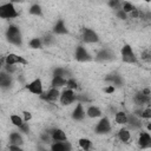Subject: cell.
Here are the masks:
<instances>
[{
  "instance_id": "6da1fadb",
  "label": "cell",
  "mask_w": 151,
  "mask_h": 151,
  "mask_svg": "<svg viewBox=\"0 0 151 151\" xmlns=\"http://www.w3.org/2000/svg\"><path fill=\"white\" fill-rule=\"evenodd\" d=\"M6 39L9 44L14 45V46H21L22 44V34L20 28L17 25H9L6 29Z\"/></svg>"
},
{
  "instance_id": "7a4b0ae2",
  "label": "cell",
  "mask_w": 151,
  "mask_h": 151,
  "mask_svg": "<svg viewBox=\"0 0 151 151\" xmlns=\"http://www.w3.org/2000/svg\"><path fill=\"white\" fill-rule=\"evenodd\" d=\"M120 58L122 61L129 65H136L139 63V58L137 57V54L134 53L133 48L131 45L129 44H124L122 50H120Z\"/></svg>"
},
{
  "instance_id": "3957f363",
  "label": "cell",
  "mask_w": 151,
  "mask_h": 151,
  "mask_svg": "<svg viewBox=\"0 0 151 151\" xmlns=\"http://www.w3.org/2000/svg\"><path fill=\"white\" fill-rule=\"evenodd\" d=\"M19 17V12L13 2H5L0 5V18L12 20Z\"/></svg>"
},
{
  "instance_id": "277c9868",
  "label": "cell",
  "mask_w": 151,
  "mask_h": 151,
  "mask_svg": "<svg viewBox=\"0 0 151 151\" xmlns=\"http://www.w3.org/2000/svg\"><path fill=\"white\" fill-rule=\"evenodd\" d=\"M111 130H112V124H111V120L109 119V117H106V116H103L101 118H99V120L94 125L96 134H107L111 132Z\"/></svg>"
},
{
  "instance_id": "5b68a950",
  "label": "cell",
  "mask_w": 151,
  "mask_h": 151,
  "mask_svg": "<svg viewBox=\"0 0 151 151\" xmlns=\"http://www.w3.org/2000/svg\"><path fill=\"white\" fill-rule=\"evenodd\" d=\"M78 99V96L76 93V91L73 90H70L67 87H64L61 90V93H60V98H59V103L63 105V106H68L71 104H73L74 101H77Z\"/></svg>"
},
{
  "instance_id": "8992f818",
  "label": "cell",
  "mask_w": 151,
  "mask_h": 151,
  "mask_svg": "<svg viewBox=\"0 0 151 151\" xmlns=\"http://www.w3.org/2000/svg\"><path fill=\"white\" fill-rule=\"evenodd\" d=\"M26 90H27L29 93H32V94H34V96H38V97H40V96L45 92V90H44V84H42V80H41L40 78H34V79H32L29 83H27V84H26Z\"/></svg>"
},
{
  "instance_id": "52a82bcc",
  "label": "cell",
  "mask_w": 151,
  "mask_h": 151,
  "mask_svg": "<svg viewBox=\"0 0 151 151\" xmlns=\"http://www.w3.org/2000/svg\"><path fill=\"white\" fill-rule=\"evenodd\" d=\"M74 59L79 63H87V61H91L93 59V57L91 55L88 50L85 47V45L80 44L74 50Z\"/></svg>"
},
{
  "instance_id": "ba28073f",
  "label": "cell",
  "mask_w": 151,
  "mask_h": 151,
  "mask_svg": "<svg viewBox=\"0 0 151 151\" xmlns=\"http://www.w3.org/2000/svg\"><path fill=\"white\" fill-rule=\"evenodd\" d=\"M81 41L84 44H97L99 41V35L94 29L84 27L81 29Z\"/></svg>"
},
{
  "instance_id": "9c48e42d",
  "label": "cell",
  "mask_w": 151,
  "mask_h": 151,
  "mask_svg": "<svg viewBox=\"0 0 151 151\" xmlns=\"http://www.w3.org/2000/svg\"><path fill=\"white\" fill-rule=\"evenodd\" d=\"M4 64L5 65H13V66H18V65H27L28 61L20 54L17 53H8L5 58H4Z\"/></svg>"
},
{
  "instance_id": "30bf717a",
  "label": "cell",
  "mask_w": 151,
  "mask_h": 151,
  "mask_svg": "<svg viewBox=\"0 0 151 151\" xmlns=\"http://www.w3.org/2000/svg\"><path fill=\"white\" fill-rule=\"evenodd\" d=\"M60 93L61 91L59 88H54V87H50L47 91H45L39 98L46 103H55V101H59V98H60Z\"/></svg>"
},
{
  "instance_id": "8fae6325",
  "label": "cell",
  "mask_w": 151,
  "mask_h": 151,
  "mask_svg": "<svg viewBox=\"0 0 151 151\" xmlns=\"http://www.w3.org/2000/svg\"><path fill=\"white\" fill-rule=\"evenodd\" d=\"M137 145L139 146V149L146 150V149H151V134L147 131H139L138 137H137Z\"/></svg>"
},
{
  "instance_id": "7c38bea8",
  "label": "cell",
  "mask_w": 151,
  "mask_h": 151,
  "mask_svg": "<svg viewBox=\"0 0 151 151\" xmlns=\"http://www.w3.org/2000/svg\"><path fill=\"white\" fill-rule=\"evenodd\" d=\"M50 134H51V139H52V143H64V142H67V133L60 129V127H54L50 131Z\"/></svg>"
},
{
  "instance_id": "4fadbf2b",
  "label": "cell",
  "mask_w": 151,
  "mask_h": 151,
  "mask_svg": "<svg viewBox=\"0 0 151 151\" xmlns=\"http://www.w3.org/2000/svg\"><path fill=\"white\" fill-rule=\"evenodd\" d=\"M71 117L76 122H83L85 119V117H86V110L84 109L83 103H80V101L77 103V105L74 106V109H73V111L71 113Z\"/></svg>"
},
{
  "instance_id": "5bb4252c",
  "label": "cell",
  "mask_w": 151,
  "mask_h": 151,
  "mask_svg": "<svg viewBox=\"0 0 151 151\" xmlns=\"http://www.w3.org/2000/svg\"><path fill=\"white\" fill-rule=\"evenodd\" d=\"M133 101L137 106L139 107H145L146 105H149L151 103V96H146L144 94L142 91H138L134 93L133 96Z\"/></svg>"
},
{
  "instance_id": "9a60e30c",
  "label": "cell",
  "mask_w": 151,
  "mask_h": 151,
  "mask_svg": "<svg viewBox=\"0 0 151 151\" xmlns=\"http://www.w3.org/2000/svg\"><path fill=\"white\" fill-rule=\"evenodd\" d=\"M8 145H17L22 146L24 145V136L20 131H12L8 136Z\"/></svg>"
},
{
  "instance_id": "2e32d148",
  "label": "cell",
  "mask_w": 151,
  "mask_h": 151,
  "mask_svg": "<svg viewBox=\"0 0 151 151\" xmlns=\"http://www.w3.org/2000/svg\"><path fill=\"white\" fill-rule=\"evenodd\" d=\"M143 120L140 118H138L137 116H134L133 113L132 114H129V120H127V127L131 130H137V131H142V127H143Z\"/></svg>"
},
{
  "instance_id": "e0dca14e",
  "label": "cell",
  "mask_w": 151,
  "mask_h": 151,
  "mask_svg": "<svg viewBox=\"0 0 151 151\" xmlns=\"http://www.w3.org/2000/svg\"><path fill=\"white\" fill-rule=\"evenodd\" d=\"M52 33L54 35H65V34H68L67 26H66V24H65V21L63 19L57 20V22L54 24V26L52 28Z\"/></svg>"
},
{
  "instance_id": "ac0fdd59",
  "label": "cell",
  "mask_w": 151,
  "mask_h": 151,
  "mask_svg": "<svg viewBox=\"0 0 151 151\" xmlns=\"http://www.w3.org/2000/svg\"><path fill=\"white\" fill-rule=\"evenodd\" d=\"M117 138L119 139V142H122V143H124V144H127V143L131 140V138H132L131 130H130L129 127H126V126L120 127V129L118 130V132H117Z\"/></svg>"
},
{
  "instance_id": "d6986e66",
  "label": "cell",
  "mask_w": 151,
  "mask_h": 151,
  "mask_svg": "<svg viewBox=\"0 0 151 151\" xmlns=\"http://www.w3.org/2000/svg\"><path fill=\"white\" fill-rule=\"evenodd\" d=\"M86 117H88L91 119L101 118L103 117V111L97 105H90V106L86 107Z\"/></svg>"
},
{
  "instance_id": "ffe728a7",
  "label": "cell",
  "mask_w": 151,
  "mask_h": 151,
  "mask_svg": "<svg viewBox=\"0 0 151 151\" xmlns=\"http://www.w3.org/2000/svg\"><path fill=\"white\" fill-rule=\"evenodd\" d=\"M13 85V78L11 74L6 73L5 71H1L0 73V86L2 90H8Z\"/></svg>"
},
{
  "instance_id": "44dd1931",
  "label": "cell",
  "mask_w": 151,
  "mask_h": 151,
  "mask_svg": "<svg viewBox=\"0 0 151 151\" xmlns=\"http://www.w3.org/2000/svg\"><path fill=\"white\" fill-rule=\"evenodd\" d=\"M113 58H114V53H112V51L109 48H101L96 55V60L98 61H109Z\"/></svg>"
},
{
  "instance_id": "7402d4cb",
  "label": "cell",
  "mask_w": 151,
  "mask_h": 151,
  "mask_svg": "<svg viewBox=\"0 0 151 151\" xmlns=\"http://www.w3.org/2000/svg\"><path fill=\"white\" fill-rule=\"evenodd\" d=\"M134 116H137L138 118H140L142 120H151V107L146 106V107H139L138 110H136L133 112Z\"/></svg>"
},
{
  "instance_id": "603a6c76",
  "label": "cell",
  "mask_w": 151,
  "mask_h": 151,
  "mask_svg": "<svg viewBox=\"0 0 151 151\" xmlns=\"http://www.w3.org/2000/svg\"><path fill=\"white\" fill-rule=\"evenodd\" d=\"M66 83H67V78L65 77H59V76H52L51 79V87L54 88H61V87H66Z\"/></svg>"
},
{
  "instance_id": "cb8c5ba5",
  "label": "cell",
  "mask_w": 151,
  "mask_h": 151,
  "mask_svg": "<svg viewBox=\"0 0 151 151\" xmlns=\"http://www.w3.org/2000/svg\"><path fill=\"white\" fill-rule=\"evenodd\" d=\"M129 120V114L125 111H117L114 113V123L122 126H126Z\"/></svg>"
},
{
  "instance_id": "d4e9b609",
  "label": "cell",
  "mask_w": 151,
  "mask_h": 151,
  "mask_svg": "<svg viewBox=\"0 0 151 151\" xmlns=\"http://www.w3.org/2000/svg\"><path fill=\"white\" fill-rule=\"evenodd\" d=\"M51 151H72V146L68 142L64 143H51Z\"/></svg>"
},
{
  "instance_id": "484cf974",
  "label": "cell",
  "mask_w": 151,
  "mask_h": 151,
  "mask_svg": "<svg viewBox=\"0 0 151 151\" xmlns=\"http://www.w3.org/2000/svg\"><path fill=\"white\" fill-rule=\"evenodd\" d=\"M9 122H11V124H12L13 126L18 127V130H19L21 126H24V124H25V120H24L22 116H19V114H17V113H12V114L9 116Z\"/></svg>"
},
{
  "instance_id": "4316f807",
  "label": "cell",
  "mask_w": 151,
  "mask_h": 151,
  "mask_svg": "<svg viewBox=\"0 0 151 151\" xmlns=\"http://www.w3.org/2000/svg\"><path fill=\"white\" fill-rule=\"evenodd\" d=\"M78 146L83 150V151H91L92 147H93V144H92V140L88 139V138H79L78 139Z\"/></svg>"
},
{
  "instance_id": "83f0119b",
  "label": "cell",
  "mask_w": 151,
  "mask_h": 151,
  "mask_svg": "<svg viewBox=\"0 0 151 151\" xmlns=\"http://www.w3.org/2000/svg\"><path fill=\"white\" fill-rule=\"evenodd\" d=\"M28 46H29V48H32V50H41V48L44 47L42 39H41V38H38V37L31 38L29 41H28Z\"/></svg>"
},
{
  "instance_id": "f1b7e54d",
  "label": "cell",
  "mask_w": 151,
  "mask_h": 151,
  "mask_svg": "<svg viewBox=\"0 0 151 151\" xmlns=\"http://www.w3.org/2000/svg\"><path fill=\"white\" fill-rule=\"evenodd\" d=\"M136 8H137V7H136L132 2H130V1H123V2H122V6H120V9H122L125 14H127V15L131 14Z\"/></svg>"
},
{
  "instance_id": "f546056e",
  "label": "cell",
  "mask_w": 151,
  "mask_h": 151,
  "mask_svg": "<svg viewBox=\"0 0 151 151\" xmlns=\"http://www.w3.org/2000/svg\"><path fill=\"white\" fill-rule=\"evenodd\" d=\"M139 59L140 61L143 63H151V47H147V48H144L140 54H139Z\"/></svg>"
},
{
  "instance_id": "4dcf8cb0",
  "label": "cell",
  "mask_w": 151,
  "mask_h": 151,
  "mask_svg": "<svg viewBox=\"0 0 151 151\" xmlns=\"http://www.w3.org/2000/svg\"><path fill=\"white\" fill-rule=\"evenodd\" d=\"M28 13L31 15H35V17H41L42 15V8L39 4H32L29 9H28Z\"/></svg>"
},
{
  "instance_id": "1f68e13d",
  "label": "cell",
  "mask_w": 151,
  "mask_h": 151,
  "mask_svg": "<svg viewBox=\"0 0 151 151\" xmlns=\"http://www.w3.org/2000/svg\"><path fill=\"white\" fill-rule=\"evenodd\" d=\"M42 42H44V46H52L55 44L57 39H55V35L53 33H48V34H45L42 38Z\"/></svg>"
},
{
  "instance_id": "d6a6232c",
  "label": "cell",
  "mask_w": 151,
  "mask_h": 151,
  "mask_svg": "<svg viewBox=\"0 0 151 151\" xmlns=\"http://www.w3.org/2000/svg\"><path fill=\"white\" fill-rule=\"evenodd\" d=\"M66 87H67V88H70V90L76 91V90H78V88H79V84H78V81H77L73 77H71V78H68V79H67Z\"/></svg>"
},
{
  "instance_id": "836d02e7",
  "label": "cell",
  "mask_w": 151,
  "mask_h": 151,
  "mask_svg": "<svg viewBox=\"0 0 151 151\" xmlns=\"http://www.w3.org/2000/svg\"><path fill=\"white\" fill-rule=\"evenodd\" d=\"M17 70H18V66L5 65V64H4V68H2V71H5L6 73H8V74H11V76H13V74L17 72Z\"/></svg>"
},
{
  "instance_id": "e575fe53",
  "label": "cell",
  "mask_w": 151,
  "mask_h": 151,
  "mask_svg": "<svg viewBox=\"0 0 151 151\" xmlns=\"http://www.w3.org/2000/svg\"><path fill=\"white\" fill-rule=\"evenodd\" d=\"M21 114H22V118H24V120H25V123H29V122L32 120V118H33V116H32V113H31L29 111H26V110H24Z\"/></svg>"
},
{
  "instance_id": "d590c367",
  "label": "cell",
  "mask_w": 151,
  "mask_h": 151,
  "mask_svg": "<svg viewBox=\"0 0 151 151\" xmlns=\"http://www.w3.org/2000/svg\"><path fill=\"white\" fill-rule=\"evenodd\" d=\"M103 91H104L106 94H112V93L116 91V87H114L113 85H110V84H109V85H106V86L103 88Z\"/></svg>"
},
{
  "instance_id": "8d00e7d4",
  "label": "cell",
  "mask_w": 151,
  "mask_h": 151,
  "mask_svg": "<svg viewBox=\"0 0 151 151\" xmlns=\"http://www.w3.org/2000/svg\"><path fill=\"white\" fill-rule=\"evenodd\" d=\"M116 15L119 18V19H123V20H126V19H129V15L127 14H125L120 8L119 9H117L116 11Z\"/></svg>"
},
{
  "instance_id": "74e56055",
  "label": "cell",
  "mask_w": 151,
  "mask_h": 151,
  "mask_svg": "<svg viewBox=\"0 0 151 151\" xmlns=\"http://www.w3.org/2000/svg\"><path fill=\"white\" fill-rule=\"evenodd\" d=\"M8 151H24L22 146H17V145H8Z\"/></svg>"
},
{
  "instance_id": "f35d334b",
  "label": "cell",
  "mask_w": 151,
  "mask_h": 151,
  "mask_svg": "<svg viewBox=\"0 0 151 151\" xmlns=\"http://www.w3.org/2000/svg\"><path fill=\"white\" fill-rule=\"evenodd\" d=\"M145 129H146L147 132H151V122H146V124H145Z\"/></svg>"
}]
</instances>
